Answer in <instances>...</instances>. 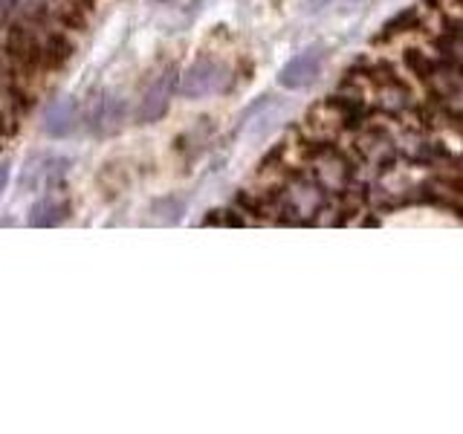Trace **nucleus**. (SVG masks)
I'll use <instances>...</instances> for the list:
<instances>
[{"instance_id":"nucleus-1","label":"nucleus","mask_w":463,"mask_h":434,"mask_svg":"<svg viewBox=\"0 0 463 434\" xmlns=\"http://www.w3.org/2000/svg\"><path fill=\"white\" fill-rule=\"evenodd\" d=\"M229 84H232V72L226 64L214 61V58H200V61H194L185 70L183 93L188 99H206L229 90Z\"/></svg>"},{"instance_id":"nucleus-4","label":"nucleus","mask_w":463,"mask_h":434,"mask_svg":"<svg viewBox=\"0 0 463 434\" xmlns=\"http://www.w3.org/2000/svg\"><path fill=\"white\" fill-rule=\"evenodd\" d=\"M79 125V105L72 99H58L47 108L43 113V130H47V137L52 139H61V137H70L72 130Z\"/></svg>"},{"instance_id":"nucleus-2","label":"nucleus","mask_w":463,"mask_h":434,"mask_svg":"<svg viewBox=\"0 0 463 434\" xmlns=\"http://www.w3.org/2000/svg\"><path fill=\"white\" fill-rule=\"evenodd\" d=\"M327 47L325 43H310L307 50L296 52L279 72V84L287 90H301V87H310L318 79V70L325 64Z\"/></svg>"},{"instance_id":"nucleus-3","label":"nucleus","mask_w":463,"mask_h":434,"mask_svg":"<svg viewBox=\"0 0 463 434\" xmlns=\"http://www.w3.org/2000/svg\"><path fill=\"white\" fill-rule=\"evenodd\" d=\"M171 93H174V72H163V76L148 87V93L142 96L137 116L142 122H156L159 116L168 110Z\"/></svg>"},{"instance_id":"nucleus-6","label":"nucleus","mask_w":463,"mask_h":434,"mask_svg":"<svg viewBox=\"0 0 463 434\" xmlns=\"http://www.w3.org/2000/svg\"><path fill=\"white\" fill-rule=\"evenodd\" d=\"M9 177H12V163H9V159H4V163H0V197H4V192H6Z\"/></svg>"},{"instance_id":"nucleus-5","label":"nucleus","mask_w":463,"mask_h":434,"mask_svg":"<svg viewBox=\"0 0 463 434\" xmlns=\"http://www.w3.org/2000/svg\"><path fill=\"white\" fill-rule=\"evenodd\" d=\"M70 214V203L64 197H55V194H47L41 203H35L33 212H29V226H58Z\"/></svg>"}]
</instances>
